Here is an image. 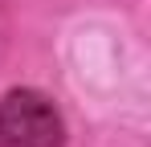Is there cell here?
I'll return each mask as SVG.
<instances>
[{
  "label": "cell",
  "mask_w": 151,
  "mask_h": 147,
  "mask_svg": "<svg viewBox=\"0 0 151 147\" xmlns=\"http://www.w3.org/2000/svg\"><path fill=\"white\" fill-rule=\"evenodd\" d=\"M0 147H65L61 115L37 90H12L0 102Z\"/></svg>",
  "instance_id": "6da1fadb"
}]
</instances>
